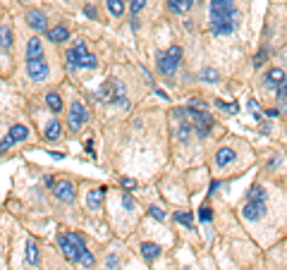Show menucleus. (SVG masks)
<instances>
[{
	"label": "nucleus",
	"mask_w": 287,
	"mask_h": 270,
	"mask_svg": "<svg viewBox=\"0 0 287 270\" xmlns=\"http://www.w3.org/2000/svg\"><path fill=\"white\" fill-rule=\"evenodd\" d=\"M237 29L234 0H211V31L215 36H227Z\"/></svg>",
	"instance_id": "1"
},
{
	"label": "nucleus",
	"mask_w": 287,
	"mask_h": 270,
	"mask_svg": "<svg viewBox=\"0 0 287 270\" xmlns=\"http://www.w3.org/2000/svg\"><path fill=\"white\" fill-rule=\"evenodd\" d=\"M58 246L67 261L72 263H79V256L86 251V244L81 239V234L77 232H60L58 234Z\"/></svg>",
	"instance_id": "2"
},
{
	"label": "nucleus",
	"mask_w": 287,
	"mask_h": 270,
	"mask_svg": "<svg viewBox=\"0 0 287 270\" xmlns=\"http://www.w3.org/2000/svg\"><path fill=\"white\" fill-rule=\"evenodd\" d=\"M67 67L70 70H77V67H99V60H96V55L86 53V43L84 41H77V43L72 45L70 50H67Z\"/></svg>",
	"instance_id": "3"
},
{
	"label": "nucleus",
	"mask_w": 287,
	"mask_h": 270,
	"mask_svg": "<svg viewBox=\"0 0 287 270\" xmlns=\"http://www.w3.org/2000/svg\"><path fill=\"white\" fill-rule=\"evenodd\" d=\"M179 60H182V48L179 45H170L165 53L158 55V72L161 74H175V70H177Z\"/></svg>",
	"instance_id": "4"
},
{
	"label": "nucleus",
	"mask_w": 287,
	"mask_h": 270,
	"mask_svg": "<svg viewBox=\"0 0 287 270\" xmlns=\"http://www.w3.org/2000/svg\"><path fill=\"white\" fill-rule=\"evenodd\" d=\"M101 100H106V103H125V86L117 79H106L101 84Z\"/></svg>",
	"instance_id": "5"
},
{
	"label": "nucleus",
	"mask_w": 287,
	"mask_h": 270,
	"mask_svg": "<svg viewBox=\"0 0 287 270\" xmlns=\"http://www.w3.org/2000/svg\"><path fill=\"white\" fill-rule=\"evenodd\" d=\"M86 120H89V113H86V108L81 105L79 100H74L70 108V115H67V122H70V129H74V132H79L81 127L86 125Z\"/></svg>",
	"instance_id": "6"
},
{
	"label": "nucleus",
	"mask_w": 287,
	"mask_h": 270,
	"mask_svg": "<svg viewBox=\"0 0 287 270\" xmlns=\"http://www.w3.org/2000/svg\"><path fill=\"white\" fill-rule=\"evenodd\" d=\"M27 72L34 81H43L48 77V63L43 58H36V60H27Z\"/></svg>",
	"instance_id": "7"
},
{
	"label": "nucleus",
	"mask_w": 287,
	"mask_h": 270,
	"mask_svg": "<svg viewBox=\"0 0 287 270\" xmlns=\"http://www.w3.org/2000/svg\"><path fill=\"white\" fill-rule=\"evenodd\" d=\"M263 213H266V203H261V201H249V203L242 208L244 220H251V223L263 218Z\"/></svg>",
	"instance_id": "8"
},
{
	"label": "nucleus",
	"mask_w": 287,
	"mask_h": 270,
	"mask_svg": "<svg viewBox=\"0 0 287 270\" xmlns=\"http://www.w3.org/2000/svg\"><path fill=\"white\" fill-rule=\"evenodd\" d=\"M55 198H58V201H63V203H70V201H74V184H72V182H58V184H55Z\"/></svg>",
	"instance_id": "9"
},
{
	"label": "nucleus",
	"mask_w": 287,
	"mask_h": 270,
	"mask_svg": "<svg viewBox=\"0 0 287 270\" xmlns=\"http://www.w3.org/2000/svg\"><path fill=\"white\" fill-rule=\"evenodd\" d=\"M27 22H29V27L36 29V31H45L48 29V19H45V15L41 12V10H29L27 12Z\"/></svg>",
	"instance_id": "10"
},
{
	"label": "nucleus",
	"mask_w": 287,
	"mask_h": 270,
	"mask_svg": "<svg viewBox=\"0 0 287 270\" xmlns=\"http://www.w3.org/2000/svg\"><path fill=\"white\" fill-rule=\"evenodd\" d=\"M36 58H43V43L38 36L29 38L27 43V60H36Z\"/></svg>",
	"instance_id": "11"
},
{
	"label": "nucleus",
	"mask_w": 287,
	"mask_h": 270,
	"mask_svg": "<svg viewBox=\"0 0 287 270\" xmlns=\"http://www.w3.org/2000/svg\"><path fill=\"white\" fill-rule=\"evenodd\" d=\"M282 81H285V72H282L280 67L268 70V74H266V86H268V89H278Z\"/></svg>",
	"instance_id": "12"
},
{
	"label": "nucleus",
	"mask_w": 287,
	"mask_h": 270,
	"mask_svg": "<svg viewBox=\"0 0 287 270\" xmlns=\"http://www.w3.org/2000/svg\"><path fill=\"white\" fill-rule=\"evenodd\" d=\"M234 158H237V153H234L232 148H220V151L215 153V165H218V168H227L230 163H234Z\"/></svg>",
	"instance_id": "13"
},
{
	"label": "nucleus",
	"mask_w": 287,
	"mask_h": 270,
	"mask_svg": "<svg viewBox=\"0 0 287 270\" xmlns=\"http://www.w3.org/2000/svg\"><path fill=\"white\" fill-rule=\"evenodd\" d=\"M10 48H12V27L3 24L0 27V53H8Z\"/></svg>",
	"instance_id": "14"
},
{
	"label": "nucleus",
	"mask_w": 287,
	"mask_h": 270,
	"mask_svg": "<svg viewBox=\"0 0 287 270\" xmlns=\"http://www.w3.org/2000/svg\"><path fill=\"white\" fill-rule=\"evenodd\" d=\"M43 136H45V141H58V139L63 136V127H60V122H58V120H51L48 127H45Z\"/></svg>",
	"instance_id": "15"
},
{
	"label": "nucleus",
	"mask_w": 287,
	"mask_h": 270,
	"mask_svg": "<svg viewBox=\"0 0 287 270\" xmlns=\"http://www.w3.org/2000/svg\"><path fill=\"white\" fill-rule=\"evenodd\" d=\"M161 246L158 244H153V242H144L141 244V256L146 258V261H156L158 256H161Z\"/></svg>",
	"instance_id": "16"
},
{
	"label": "nucleus",
	"mask_w": 287,
	"mask_h": 270,
	"mask_svg": "<svg viewBox=\"0 0 287 270\" xmlns=\"http://www.w3.org/2000/svg\"><path fill=\"white\" fill-rule=\"evenodd\" d=\"M103 198H106V189H103V187H101V189H93L89 196H86V206H89L91 210H99L101 203H103Z\"/></svg>",
	"instance_id": "17"
},
{
	"label": "nucleus",
	"mask_w": 287,
	"mask_h": 270,
	"mask_svg": "<svg viewBox=\"0 0 287 270\" xmlns=\"http://www.w3.org/2000/svg\"><path fill=\"white\" fill-rule=\"evenodd\" d=\"M70 38V29L67 27H53L48 29V41H53V43H63Z\"/></svg>",
	"instance_id": "18"
},
{
	"label": "nucleus",
	"mask_w": 287,
	"mask_h": 270,
	"mask_svg": "<svg viewBox=\"0 0 287 270\" xmlns=\"http://www.w3.org/2000/svg\"><path fill=\"white\" fill-rule=\"evenodd\" d=\"M24 258H27L29 265H38V244L31 237L27 239V253H24Z\"/></svg>",
	"instance_id": "19"
},
{
	"label": "nucleus",
	"mask_w": 287,
	"mask_h": 270,
	"mask_svg": "<svg viewBox=\"0 0 287 270\" xmlns=\"http://www.w3.org/2000/svg\"><path fill=\"white\" fill-rule=\"evenodd\" d=\"M8 136L17 144V141H24V139H29V129L24 125H15V127H10V132Z\"/></svg>",
	"instance_id": "20"
},
{
	"label": "nucleus",
	"mask_w": 287,
	"mask_h": 270,
	"mask_svg": "<svg viewBox=\"0 0 287 270\" xmlns=\"http://www.w3.org/2000/svg\"><path fill=\"white\" fill-rule=\"evenodd\" d=\"M45 103H48V108L53 110V113H60V110H63V100H60L58 93H48V96H45Z\"/></svg>",
	"instance_id": "21"
},
{
	"label": "nucleus",
	"mask_w": 287,
	"mask_h": 270,
	"mask_svg": "<svg viewBox=\"0 0 287 270\" xmlns=\"http://www.w3.org/2000/svg\"><path fill=\"white\" fill-rule=\"evenodd\" d=\"M249 201H261V203H266V191H263V187H251Z\"/></svg>",
	"instance_id": "22"
},
{
	"label": "nucleus",
	"mask_w": 287,
	"mask_h": 270,
	"mask_svg": "<svg viewBox=\"0 0 287 270\" xmlns=\"http://www.w3.org/2000/svg\"><path fill=\"white\" fill-rule=\"evenodd\" d=\"M108 3V10L115 15V17H120L122 12H125V5H122V0H106Z\"/></svg>",
	"instance_id": "23"
},
{
	"label": "nucleus",
	"mask_w": 287,
	"mask_h": 270,
	"mask_svg": "<svg viewBox=\"0 0 287 270\" xmlns=\"http://www.w3.org/2000/svg\"><path fill=\"white\" fill-rule=\"evenodd\" d=\"M175 220H177L179 225L189 227V230L194 227V220H192V215H189V213H177V215H175Z\"/></svg>",
	"instance_id": "24"
},
{
	"label": "nucleus",
	"mask_w": 287,
	"mask_h": 270,
	"mask_svg": "<svg viewBox=\"0 0 287 270\" xmlns=\"http://www.w3.org/2000/svg\"><path fill=\"white\" fill-rule=\"evenodd\" d=\"M149 215H151L153 220H158V223H163V220L168 218V215H165V210H161L158 206H151V208H149Z\"/></svg>",
	"instance_id": "25"
},
{
	"label": "nucleus",
	"mask_w": 287,
	"mask_h": 270,
	"mask_svg": "<svg viewBox=\"0 0 287 270\" xmlns=\"http://www.w3.org/2000/svg\"><path fill=\"white\" fill-rule=\"evenodd\" d=\"M79 263L84 265V268H93V263H96V261H93V256H91L89 249H86V251H84V253L79 256Z\"/></svg>",
	"instance_id": "26"
},
{
	"label": "nucleus",
	"mask_w": 287,
	"mask_h": 270,
	"mask_svg": "<svg viewBox=\"0 0 287 270\" xmlns=\"http://www.w3.org/2000/svg\"><path fill=\"white\" fill-rule=\"evenodd\" d=\"M201 79L211 81V84H213V81H218V72H215V70H211V67H208V70H201Z\"/></svg>",
	"instance_id": "27"
},
{
	"label": "nucleus",
	"mask_w": 287,
	"mask_h": 270,
	"mask_svg": "<svg viewBox=\"0 0 287 270\" xmlns=\"http://www.w3.org/2000/svg\"><path fill=\"white\" fill-rule=\"evenodd\" d=\"M168 10H170L172 15H182V12H184L182 5H179V0H168Z\"/></svg>",
	"instance_id": "28"
},
{
	"label": "nucleus",
	"mask_w": 287,
	"mask_h": 270,
	"mask_svg": "<svg viewBox=\"0 0 287 270\" xmlns=\"http://www.w3.org/2000/svg\"><path fill=\"white\" fill-rule=\"evenodd\" d=\"M144 5H146V0H132V17H136L141 12Z\"/></svg>",
	"instance_id": "29"
},
{
	"label": "nucleus",
	"mask_w": 287,
	"mask_h": 270,
	"mask_svg": "<svg viewBox=\"0 0 287 270\" xmlns=\"http://www.w3.org/2000/svg\"><path fill=\"white\" fill-rule=\"evenodd\" d=\"M199 218H201V223H211V218H213L211 208H201V210H199Z\"/></svg>",
	"instance_id": "30"
},
{
	"label": "nucleus",
	"mask_w": 287,
	"mask_h": 270,
	"mask_svg": "<svg viewBox=\"0 0 287 270\" xmlns=\"http://www.w3.org/2000/svg\"><path fill=\"white\" fill-rule=\"evenodd\" d=\"M189 108L201 110V113H204V110H206V103H204V100H199V98H192V100H189Z\"/></svg>",
	"instance_id": "31"
},
{
	"label": "nucleus",
	"mask_w": 287,
	"mask_h": 270,
	"mask_svg": "<svg viewBox=\"0 0 287 270\" xmlns=\"http://www.w3.org/2000/svg\"><path fill=\"white\" fill-rule=\"evenodd\" d=\"M215 105L220 110H227V113H237V105H232V103H223V100H215Z\"/></svg>",
	"instance_id": "32"
},
{
	"label": "nucleus",
	"mask_w": 287,
	"mask_h": 270,
	"mask_svg": "<svg viewBox=\"0 0 287 270\" xmlns=\"http://www.w3.org/2000/svg\"><path fill=\"white\" fill-rule=\"evenodd\" d=\"M122 206H125L127 210H134V198L129 196V194H122Z\"/></svg>",
	"instance_id": "33"
},
{
	"label": "nucleus",
	"mask_w": 287,
	"mask_h": 270,
	"mask_svg": "<svg viewBox=\"0 0 287 270\" xmlns=\"http://www.w3.org/2000/svg\"><path fill=\"white\" fill-rule=\"evenodd\" d=\"M266 58H268V53H266V50L256 53V58H254V67H261V65L266 63Z\"/></svg>",
	"instance_id": "34"
},
{
	"label": "nucleus",
	"mask_w": 287,
	"mask_h": 270,
	"mask_svg": "<svg viewBox=\"0 0 287 270\" xmlns=\"http://www.w3.org/2000/svg\"><path fill=\"white\" fill-rule=\"evenodd\" d=\"M275 93H278V98H287V79L275 89Z\"/></svg>",
	"instance_id": "35"
},
{
	"label": "nucleus",
	"mask_w": 287,
	"mask_h": 270,
	"mask_svg": "<svg viewBox=\"0 0 287 270\" xmlns=\"http://www.w3.org/2000/svg\"><path fill=\"white\" fill-rule=\"evenodd\" d=\"M12 146H15V141H12L10 136H5V139H3V144H0V151H8V148H12Z\"/></svg>",
	"instance_id": "36"
},
{
	"label": "nucleus",
	"mask_w": 287,
	"mask_h": 270,
	"mask_svg": "<svg viewBox=\"0 0 287 270\" xmlns=\"http://www.w3.org/2000/svg\"><path fill=\"white\" fill-rule=\"evenodd\" d=\"M134 187H136V182H134V180H129V177H127V180H122V189L129 191V189H134Z\"/></svg>",
	"instance_id": "37"
},
{
	"label": "nucleus",
	"mask_w": 287,
	"mask_h": 270,
	"mask_svg": "<svg viewBox=\"0 0 287 270\" xmlns=\"http://www.w3.org/2000/svg\"><path fill=\"white\" fill-rule=\"evenodd\" d=\"M117 268V256H110L108 258V270H115Z\"/></svg>",
	"instance_id": "38"
},
{
	"label": "nucleus",
	"mask_w": 287,
	"mask_h": 270,
	"mask_svg": "<svg viewBox=\"0 0 287 270\" xmlns=\"http://www.w3.org/2000/svg\"><path fill=\"white\" fill-rule=\"evenodd\" d=\"M179 5H182V10L187 12V10L192 8V5H194V0H179Z\"/></svg>",
	"instance_id": "39"
},
{
	"label": "nucleus",
	"mask_w": 287,
	"mask_h": 270,
	"mask_svg": "<svg viewBox=\"0 0 287 270\" xmlns=\"http://www.w3.org/2000/svg\"><path fill=\"white\" fill-rule=\"evenodd\" d=\"M43 184H45V187H55V182H53V177H51V175H48V177H45V180H43Z\"/></svg>",
	"instance_id": "40"
},
{
	"label": "nucleus",
	"mask_w": 287,
	"mask_h": 270,
	"mask_svg": "<svg viewBox=\"0 0 287 270\" xmlns=\"http://www.w3.org/2000/svg\"><path fill=\"white\" fill-rule=\"evenodd\" d=\"M48 155H53L55 160H60V158H65V155H63V153H60V151H53V153H48Z\"/></svg>",
	"instance_id": "41"
},
{
	"label": "nucleus",
	"mask_w": 287,
	"mask_h": 270,
	"mask_svg": "<svg viewBox=\"0 0 287 270\" xmlns=\"http://www.w3.org/2000/svg\"><path fill=\"white\" fill-rule=\"evenodd\" d=\"M122 3H125V0H122Z\"/></svg>",
	"instance_id": "42"
}]
</instances>
